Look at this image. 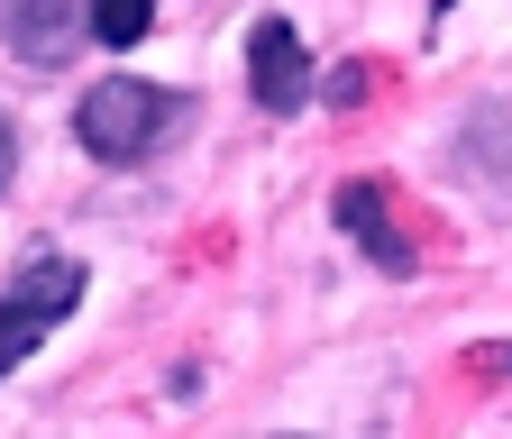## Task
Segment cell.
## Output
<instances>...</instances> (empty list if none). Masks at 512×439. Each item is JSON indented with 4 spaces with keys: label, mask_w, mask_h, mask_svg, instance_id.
Segmentation results:
<instances>
[{
    "label": "cell",
    "mask_w": 512,
    "mask_h": 439,
    "mask_svg": "<svg viewBox=\"0 0 512 439\" xmlns=\"http://www.w3.org/2000/svg\"><path fill=\"white\" fill-rule=\"evenodd\" d=\"M183 119V101L165 92V83H138V74H101L83 101H74V138H83V156H101V165H138L165 129Z\"/></svg>",
    "instance_id": "obj_1"
},
{
    "label": "cell",
    "mask_w": 512,
    "mask_h": 439,
    "mask_svg": "<svg viewBox=\"0 0 512 439\" xmlns=\"http://www.w3.org/2000/svg\"><path fill=\"white\" fill-rule=\"evenodd\" d=\"M74 302H83V266L74 257H28L10 275V293H0V375L28 366L64 321H74Z\"/></svg>",
    "instance_id": "obj_2"
},
{
    "label": "cell",
    "mask_w": 512,
    "mask_h": 439,
    "mask_svg": "<svg viewBox=\"0 0 512 439\" xmlns=\"http://www.w3.org/2000/svg\"><path fill=\"white\" fill-rule=\"evenodd\" d=\"M247 92H256V110H275V119H293L311 101V46H302L293 19H256L247 28Z\"/></svg>",
    "instance_id": "obj_3"
},
{
    "label": "cell",
    "mask_w": 512,
    "mask_h": 439,
    "mask_svg": "<svg viewBox=\"0 0 512 439\" xmlns=\"http://www.w3.org/2000/svg\"><path fill=\"white\" fill-rule=\"evenodd\" d=\"M83 28V0H0V46L19 65H64Z\"/></svg>",
    "instance_id": "obj_4"
},
{
    "label": "cell",
    "mask_w": 512,
    "mask_h": 439,
    "mask_svg": "<svg viewBox=\"0 0 512 439\" xmlns=\"http://www.w3.org/2000/svg\"><path fill=\"white\" fill-rule=\"evenodd\" d=\"M339 229L366 247L384 275H412V266H421V247L394 229V193H384V183H339Z\"/></svg>",
    "instance_id": "obj_5"
},
{
    "label": "cell",
    "mask_w": 512,
    "mask_h": 439,
    "mask_svg": "<svg viewBox=\"0 0 512 439\" xmlns=\"http://www.w3.org/2000/svg\"><path fill=\"white\" fill-rule=\"evenodd\" d=\"M83 28H92L101 46H138V37L156 28V0H83Z\"/></svg>",
    "instance_id": "obj_6"
},
{
    "label": "cell",
    "mask_w": 512,
    "mask_h": 439,
    "mask_svg": "<svg viewBox=\"0 0 512 439\" xmlns=\"http://www.w3.org/2000/svg\"><path fill=\"white\" fill-rule=\"evenodd\" d=\"M330 101H366V65H330V83H320Z\"/></svg>",
    "instance_id": "obj_7"
},
{
    "label": "cell",
    "mask_w": 512,
    "mask_h": 439,
    "mask_svg": "<svg viewBox=\"0 0 512 439\" xmlns=\"http://www.w3.org/2000/svg\"><path fill=\"white\" fill-rule=\"evenodd\" d=\"M10 174H19V119L0 110V193H10Z\"/></svg>",
    "instance_id": "obj_8"
},
{
    "label": "cell",
    "mask_w": 512,
    "mask_h": 439,
    "mask_svg": "<svg viewBox=\"0 0 512 439\" xmlns=\"http://www.w3.org/2000/svg\"><path fill=\"white\" fill-rule=\"evenodd\" d=\"M467 366H485V375H512V348H467Z\"/></svg>",
    "instance_id": "obj_9"
}]
</instances>
